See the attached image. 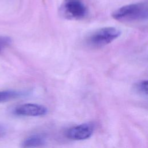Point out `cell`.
Here are the masks:
<instances>
[{
	"instance_id": "1",
	"label": "cell",
	"mask_w": 148,
	"mask_h": 148,
	"mask_svg": "<svg viewBox=\"0 0 148 148\" xmlns=\"http://www.w3.org/2000/svg\"><path fill=\"white\" fill-rule=\"evenodd\" d=\"M112 16L116 20L123 23L146 20L148 17V4L138 2L124 5L114 10Z\"/></svg>"
},
{
	"instance_id": "2",
	"label": "cell",
	"mask_w": 148,
	"mask_h": 148,
	"mask_svg": "<svg viewBox=\"0 0 148 148\" xmlns=\"http://www.w3.org/2000/svg\"><path fill=\"white\" fill-rule=\"evenodd\" d=\"M121 35L120 29L113 27H105L95 30L86 38V43L93 48H100L109 44Z\"/></svg>"
},
{
	"instance_id": "3",
	"label": "cell",
	"mask_w": 148,
	"mask_h": 148,
	"mask_svg": "<svg viewBox=\"0 0 148 148\" xmlns=\"http://www.w3.org/2000/svg\"><path fill=\"white\" fill-rule=\"evenodd\" d=\"M60 11L65 18L72 20L83 19L87 13V8L82 0H64Z\"/></svg>"
},
{
	"instance_id": "4",
	"label": "cell",
	"mask_w": 148,
	"mask_h": 148,
	"mask_svg": "<svg viewBox=\"0 0 148 148\" xmlns=\"http://www.w3.org/2000/svg\"><path fill=\"white\" fill-rule=\"evenodd\" d=\"M94 130L91 123H83L72 127L68 130L66 135L68 139L74 140H83L90 138Z\"/></svg>"
},
{
	"instance_id": "5",
	"label": "cell",
	"mask_w": 148,
	"mask_h": 148,
	"mask_svg": "<svg viewBox=\"0 0 148 148\" xmlns=\"http://www.w3.org/2000/svg\"><path fill=\"white\" fill-rule=\"evenodd\" d=\"M47 112V108L36 103H24L17 106L14 110L16 114L25 116H41L45 115Z\"/></svg>"
},
{
	"instance_id": "6",
	"label": "cell",
	"mask_w": 148,
	"mask_h": 148,
	"mask_svg": "<svg viewBox=\"0 0 148 148\" xmlns=\"http://www.w3.org/2000/svg\"><path fill=\"white\" fill-rule=\"evenodd\" d=\"M46 144L45 137L40 134H34L25 138L21 143L23 148H38Z\"/></svg>"
},
{
	"instance_id": "7",
	"label": "cell",
	"mask_w": 148,
	"mask_h": 148,
	"mask_svg": "<svg viewBox=\"0 0 148 148\" xmlns=\"http://www.w3.org/2000/svg\"><path fill=\"white\" fill-rule=\"evenodd\" d=\"M26 94L24 91L16 90L0 91V103L9 101L24 95Z\"/></svg>"
},
{
	"instance_id": "8",
	"label": "cell",
	"mask_w": 148,
	"mask_h": 148,
	"mask_svg": "<svg viewBox=\"0 0 148 148\" xmlns=\"http://www.w3.org/2000/svg\"><path fill=\"white\" fill-rule=\"evenodd\" d=\"M134 90L139 94L142 95H147L148 93V82L147 80H140L134 84Z\"/></svg>"
},
{
	"instance_id": "9",
	"label": "cell",
	"mask_w": 148,
	"mask_h": 148,
	"mask_svg": "<svg viewBox=\"0 0 148 148\" xmlns=\"http://www.w3.org/2000/svg\"><path fill=\"white\" fill-rule=\"evenodd\" d=\"M11 43V39L6 36H0V52L9 45Z\"/></svg>"
}]
</instances>
